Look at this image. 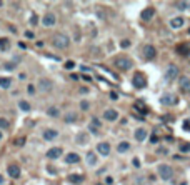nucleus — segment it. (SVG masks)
<instances>
[{
    "instance_id": "nucleus-1",
    "label": "nucleus",
    "mask_w": 190,
    "mask_h": 185,
    "mask_svg": "<svg viewBox=\"0 0 190 185\" xmlns=\"http://www.w3.org/2000/svg\"><path fill=\"white\" fill-rule=\"evenodd\" d=\"M68 43H70V38L63 34H57L54 38H52V45L57 47V48H67Z\"/></svg>"
},
{
    "instance_id": "nucleus-2",
    "label": "nucleus",
    "mask_w": 190,
    "mask_h": 185,
    "mask_svg": "<svg viewBox=\"0 0 190 185\" xmlns=\"http://www.w3.org/2000/svg\"><path fill=\"white\" fill-rule=\"evenodd\" d=\"M158 175H160L162 180H170L173 177V168L170 167V165H165V164L158 165Z\"/></svg>"
},
{
    "instance_id": "nucleus-3",
    "label": "nucleus",
    "mask_w": 190,
    "mask_h": 185,
    "mask_svg": "<svg viewBox=\"0 0 190 185\" xmlns=\"http://www.w3.org/2000/svg\"><path fill=\"white\" fill-rule=\"evenodd\" d=\"M177 75H178V67H177V65H173V63H172V65H169L167 70H165V80H167V82H172Z\"/></svg>"
},
{
    "instance_id": "nucleus-4",
    "label": "nucleus",
    "mask_w": 190,
    "mask_h": 185,
    "mask_svg": "<svg viewBox=\"0 0 190 185\" xmlns=\"http://www.w3.org/2000/svg\"><path fill=\"white\" fill-rule=\"evenodd\" d=\"M132 84H134V87H137V88H144L145 85H147V79H145L144 73H135Z\"/></svg>"
},
{
    "instance_id": "nucleus-5",
    "label": "nucleus",
    "mask_w": 190,
    "mask_h": 185,
    "mask_svg": "<svg viewBox=\"0 0 190 185\" xmlns=\"http://www.w3.org/2000/svg\"><path fill=\"white\" fill-rule=\"evenodd\" d=\"M115 67L120 68V70H130L132 62H130V59H123V57H120V59L115 60Z\"/></svg>"
},
{
    "instance_id": "nucleus-6",
    "label": "nucleus",
    "mask_w": 190,
    "mask_h": 185,
    "mask_svg": "<svg viewBox=\"0 0 190 185\" xmlns=\"http://www.w3.org/2000/svg\"><path fill=\"white\" fill-rule=\"evenodd\" d=\"M160 102L164 105H175L178 102V98H177V95H173V93H165V95H162Z\"/></svg>"
},
{
    "instance_id": "nucleus-7",
    "label": "nucleus",
    "mask_w": 190,
    "mask_h": 185,
    "mask_svg": "<svg viewBox=\"0 0 190 185\" xmlns=\"http://www.w3.org/2000/svg\"><path fill=\"white\" fill-rule=\"evenodd\" d=\"M155 55H157V50H155V47L153 45H145L144 47V57L147 60H153L155 59Z\"/></svg>"
},
{
    "instance_id": "nucleus-8",
    "label": "nucleus",
    "mask_w": 190,
    "mask_h": 185,
    "mask_svg": "<svg viewBox=\"0 0 190 185\" xmlns=\"http://www.w3.org/2000/svg\"><path fill=\"white\" fill-rule=\"evenodd\" d=\"M97 152H98V155H103V157H107L110 153V145L107 142H100L97 145Z\"/></svg>"
},
{
    "instance_id": "nucleus-9",
    "label": "nucleus",
    "mask_w": 190,
    "mask_h": 185,
    "mask_svg": "<svg viewBox=\"0 0 190 185\" xmlns=\"http://www.w3.org/2000/svg\"><path fill=\"white\" fill-rule=\"evenodd\" d=\"M178 85H180V88L183 90V92H190V79L189 77H180L178 79Z\"/></svg>"
},
{
    "instance_id": "nucleus-10",
    "label": "nucleus",
    "mask_w": 190,
    "mask_h": 185,
    "mask_svg": "<svg viewBox=\"0 0 190 185\" xmlns=\"http://www.w3.org/2000/svg\"><path fill=\"white\" fill-rule=\"evenodd\" d=\"M153 15H155V10H153L152 7H147V9H144V10H142V13H140L142 20H152Z\"/></svg>"
},
{
    "instance_id": "nucleus-11",
    "label": "nucleus",
    "mask_w": 190,
    "mask_h": 185,
    "mask_svg": "<svg viewBox=\"0 0 190 185\" xmlns=\"http://www.w3.org/2000/svg\"><path fill=\"white\" fill-rule=\"evenodd\" d=\"M103 118H105V120H110V122H114V120H117V118H118V112H117V110H114V109H109V110H105Z\"/></svg>"
},
{
    "instance_id": "nucleus-12",
    "label": "nucleus",
    "mask_w": 190,
    "mask_h": 185,
    "mask_svg": "<svg viewBox=\"0 0 190 185\" xmlns=\"http://www.w3.org/2000/svg\"><path fill=\"white\" fill-rule=\"evenodd\" d=\"M42 23H43L45 27H52V25L55 23V15H54V13H50V12L45 13V17L42 18Z\"/></svg>"
},
{
    "instance_id": "nucleus-13",
    "label": "nucleus",
    "mask_w": 190,
    "mask_h": 185,
    "mask_svg": "<svg viewBox=\"0 0 190 185\" xmlns=\"http://www.w3.org/2000/svg\"><path fill=\"white\" fill-rule=\"evenodd\" d=\"M38 88L43 90V92H48V90L52 88V82L50 80H47V79H40L38 80Z\"/></svg>"
},
{
    "instance_id": "nucleus-14",
    "label": "nucleus",
    "mask_w": 190,
    "mask_h": 185,
    "mask_svg": "<svg viewBox=\"0 0 190 185\" xmlns=\"http://www.w3.org/2000/svg\"><path fill=\"white\" fill-rule=\"evenodd\" d=\"M60 155H62V148L60 147H54L47 152V157H48V159H59Z\"/></svg>"
},
{
    "instance_id": "nucleus-15",
    "label": "nucleus",
    "mask_w": 190,
    "mask_h": 185,
    "mask_svg": "<svg viewBox=\"0 0 190 185\" xmlns=\"http://www.w3.org/2000/svg\"><path fill=\"white\" fill-rule=\"evenodd\" d=\"M100 127H102L100 120H98V118H92V122H90V125H89L90 132H92V134H98V128H100Z\"/></svg>"
},
{
    "instance_id": "nucleus-16",
    "label": "nucleus",
    "mask_w": 190,
    "mask_h": 185,
    "mask_svg": "<svg viewBox=\"0 0 190 185\" xmlns=\"http://www.w3.org/2000/svg\"><path fill=\"white\" fill-rule=\"evenodd\" d=\"M134 137H135V140H139V142H144V140L147 139V130H145V128H137Z\"/></svg>"
},
{
    "instance_id": "nucleus-17",
    "label": "nucleus",
    "mask_w": 190,
    "mask_h": 185,
    "mask_svg": "<svg viewBox=\"0 0 190 185\" xmlns=\"http://www.w3.org/2000/svg\"><path fill=\"white\" fill-rule=\"evenodd\" d=\"M183 22L185 20L182 17H175L170 20V27H172V29H180V27H183Z\"/></svg>"
},
{
    "instance_id": "nucleus-18",
    "label": "nucleus",
    "mask_w": 190,
    "mask_h": 185,
    "mask_svg": "<svg viewBox=\"0 0 190 185\" xmlns=\"http://www.w3.org/2000/svg\"><path fill=\"white\" fill-rule=\"evenodd\" d=\"M68 182L70 184H82L84 182V175H78V173H72V175H68Z\"/></svg>"
},
{
    "instance_id": "nucleus-19",
    "label": "nucleus",
    "mask_w": 190,
    "mask_h": 185,
    "mask_svg": "<svg viewBox=\"0 0 190 185\" xmlns=\"http://www.w3.org/2000/svg\"><path fill=\"white\" fill-rule=\"evenodd\" d=\"M9 175L12 177V178H18V177H20V168H18L17 165H10L9 167Z\"/></svg>"
},
{
    "instance_id": "nucleus-20",
    "label": "nucleus",
    "mask_w": 190,
    "mask_h": 185,
    "mask_svg": "<svg viewBox=\"0 0 190 185\" xmlns=\"http://www.w3.org/2000/svg\"><path fill=\"white\" fill-rule=\"evenodd\" d=\"M65 162H67V164H77V162H80V157L77 155V153H73V152H70V153L65 157Z\"/></svg>"
},
{
    "instance_id": "nucleus-21",
    "label": "nucleus",
    "mask_w": 190,
    "mask_h": 185,
    "mask_svg": "<svg viewBox=\"0 0 190 185\" xmlns=\"http://www.w3.org/2000/svg\"><path fill=\"white\" fill-rule=\"evenodd\" d=\"M57 135H59V132H57V130H52V128H48V130L43 132V139H45V140H54Z\"/></svg>"
},
{
    "instance_id": "nucleus-22",
    "label": "nucleus",
    "mask_w": 190,
    "mask_h": 185,
    "mask_svg": "<svg viewBox=\"0 0 190 185\" xmlns=\"http://www.w3.org/2000/svg\"><path fill=\"white\" fill-rule=\"evenodd\" d=\"M177 54H180V55H183V57H187V55L190 54V47L185 45V43H183V45H178V47H177Z\"/></svg>"
},
{
    "instance_id": "nucleus-23",
    "label": "nucleus",
    "mask_w": 190,
    "mask_h": 185,
    "mask_svg": "<svg viewBox=\"0 0 190 185\" xmlns=\"http://www.w3.org/2000/svg\"><path fill=\"white\" fill-rule=\"evenodd\" d=\"M87 164H89V165H95V164H97V155H95L93 152H89V153H87Z\"/></svg>"
},
{
    "instance_id": "nucleus-24",
    "label": "nucleus",
    "mask_w": 190,
    "mask_h": 185,
    "mask_svg": "<svg viewBox=\"0 0 190 185\" xmlns=\"http://www.w3.org/2000/svg\"><path fill=\"white\" fill-rule=\"evenodd\" d=\"M10 48V42H9V38H0V50L5 52V50H9Z\"/></svg>"
},
{
    "instance_id": "nucleus-25",
    "label": "nucleus",
    "mask_w": 190,
    "mask_h": 185,
    "mask_svg": "<svg viewBox=\"0 0 190 185\" xmlns=\"http://www.w3.org/2000/svg\"><path fill=\"white\" fill-rule=\"evenodd\" d=\"M12 85V80L7 79V77H0V87L2 88H9Z\"/></svg>"
},
{
    "instance_id": "nucleus-26",
    "label": "nucleus",
    "mask_w": 190,
    "mask_h": 185,
    "mask_svg": "<svg viewBox=\"0 0 190 185\" xmlns=\"http://www.w3.org/2000/svg\"><path fill=\"white\" fill-rule=\"evenodd\" d=\"M128 148H130V143L128 142H120L118 143V147H117V150L120 152V153H123V152H127Z\"/></svg>"
},
{
    "instance_id": "nucleus-27",
    "label": "nucleus",
    "mask_w": 190,
    "mask_h": 185,
    "mask_svg": "<svg viewBox=\"0 0 190 185\" xmlns=\"http://www.w3.org/2000/svg\"><path fill=\"white\" fill-rule=\"evenodd\" d=\"M77 142L82 143V145H84V143H87V142H89V135H85V134H78V135H77Z\"/></svg>"
},
{
    "instance_id": "nucleus-28",
    "label": "nucleus",
    "mask_w": 190,
    "mask_h": 185,
    "mask_svg": "<svg viewBox=\"0 0 190 185\" xmlns=\"http://www.w3.org/2000/svg\"><path fill=\"white\" fill-rule=\"evenodd\" d=\"M175 7H177L178 10H187L190 7V4H189V2H177V4H175Z\"/></svg>"
},
{
    "instance_id": "nucleus-29",
    "label": "nucleus",
    "mask_w": 190,
    "mask_h": 185,
    "mask_svg": "<svg viewBox=\"0 0 190 185\" xmlns=\"http://www.w3.org/2000/svg\"><path fill=\"white\" fill-rule=\"evenodd\" d=\"M47 114L50 115V117H59V109L57 107H50V109L47 110Z\"/></svg>"
},
{
    "instance_id": "nucleus-30",
    "label": "nucleus",
    "mask_w": 190,
    "mask_h": 185,
    "mask_svg": "<svg viewBox=\"0 0 190 185\" xmlns=\"http://www.w3.org/2000/svg\"><path fill=\"white\" fill-rule=\"evenodd\" d=\"M18 107H20L22 110H25V112H29V110H30V105L27 104L25 100H23V102H20V104H18Z\"/></svg>"
},
{
    "instance_id": "nucleus-31",
    "label": "nucleus",
    "mask_w": 190,
    "mask_h": 185,
    "mask_svg": "<svg viewBox=\"0 0 190 185\" xmlns=\"http://www.w3.org/2000/svg\"><path fill=\"white\" fill-rule=\"evenodd\" d=\"M77 120V115L75 114H68L67 117H65V122H75Z\"/></svg>"
},
{
    "instance_id": "nucleus-32",
    "label": "nucleus",
    "mask_w": 190,
    "mask_h": 185,
    "mask_svg": "<svg viewBox=\"0 0 190 185\" xmlns=\"http://www.w3.org/2000/svg\"><path fill=\"white\" fill-rule=\"evenodd\" d=\"M0 128H9V120L0 118Z\"/></svg>"
},
{
    "instance_id": "nucleus-33",
    "label": "nucleus",
    "mask_w": 190,
    "mask_h": 185,
    "mask_svg": "<svg viewBox=\"0 0 190 185\" xmlns=\"http://www.w3.org/2000/svg\"><path fill=\"white\" fill-rule=\"evenodd\" d=\"M190 150V143H183L180 145V152H189Z\"/></svg>"
},
{
    "instance_id": "nucleus-34",
    "label": "nucleus",
    "mask_w": 190,
    "mask_h": 185,
    "mask_svg": "<svg viewBox=\"0 0 190 185\" xmlns=\"http://www.w3.org/2000/svg\"><path fill=\"white\" fill-rule=\"evenodd\" d=\"M38 18H37V15H32V17H30V23H32V25H37L38 23Z\"/></svg>"
},
{
    "instance_id": "nucleus-35",
    "label": "nucleus",
    "mask_w": 190,
    "mask_h": 185,
    "mask_svg": "<svg viewBox=\"0 0 190 185\" xmlns=\"http://www.w3.org/2000/svg\"><path fill=\"white\" fill-rule=\"evenodd\" d=\"M73 67H75V63H73L72 60H68V62L65 63V68H73Z\"/></svg>"
},
{
    "instance_id": "nucleus-36",
    "label": "nucleus",
    "mask_w": 190,
    "mask_h": 185,
    "mask_svg": "<svg viewBox=\"0 0 190 185\" xmlns=\"http://www.w3.org/2000/svg\"><path fill=\"white\" fill-rule=\"evenodd\" d=\"M120 45H122L123 48H125V47H128V45H130V40H122V42H120Z\"/></svg>"
},
{
    "instance_id": "nucleus-37",
    "label": "nucleus",
    "mask_w": 190,
    "mask_h": 185,
    "mask_svg": "<svg viewBox=\"0 0 190 185\" xmlns=\"http://www.w3.org/2000/svg\"><path fill=\"white\" fill-rule=\"evenodd\" d=\"M25 37H27V38H34V32L27 30V32H25Z\"/></svg>"
},
{
    "instance_id": "nucleus-38",
    "label": "nucleus",
    "mask_w": 190,
    "mask_h": 185,
    "mask_svg": "<svg viewBox=\"0 0 190 185\" xmlns=\"http://www.w3.org/2000/svg\"><path fill=\"white\" fill-rule=\"evenodd\" d=\"M80 107H82V110H87V109H89V104H87V102H82Z\"/></svg>"
},
{
    "instance_id": "nucleus-39",
    "label": "nucleus",
    "mask_w": 190,
    "mask_h": 185,
    "mask_svg": "<svg viewBox=\"0 0 190 185\" xmlns=\"http://www.w3.org/2000/svg\"><path fill=\"white\" fill-rule=\"evenodd\" d=\"M107 184H109V185H112V184H114V178H112V177H107Z\"/></svg>"
},
{
    "instance_id": "nucleus-40",
    "label": "nucleus",
    "mask_w": 190,
    "mask_h": 185,
    "mask_svg": "<svg viewBox=\"0 0 190 185\" xmlns=\"http://www.w3.org/2000/svg\"><path fill=\"white\" fill-rule=\"evenodd\" d=\"M35 92V87L34 85H29V93H34Z\"/></svg>"
},
{
    "instance_id": "nucleus-41",
    "label": "nucleus",
    "mask_w": 190,
    "mask_h": 185,
    "mask_svg": "<svg viewBox=\"0 0 190 185\" xmlns=\"http://www.w3.org/2000/svg\"><path fill=\"white\" fill-rule=\"evenodd\" d=\"M134 165H135V167H140V160L139 159H134Z\"/></svg>"
},
{
    "instance_id": "nucleus-42",
    "label": "nucleus",
    "mask_w": 190,
    "mask_h": 185,
    "mask_svg": "<svg viewBox=\"0 0 190 185\" xmlns=\"http://www.w3.org/2000/svg\"><path fill=\"white\" fill-rule=\"evenodd\" d=\"M158 152H160V153H165V155L169 153V150H167V148H160V150H158Z\"/></svg>"
},
{
    "instance_id": "nucleus-43",
    "label": "nucleus",
    "mask_w": 190,
    "mask_h": 185,
    "mask_svg": "<svg viewBox=\"0 0 190 185\" xmlns=\"http://www.w3.org/2000/svg\"><path fill=\"white\" fill-rule=\"evenodd\" d=\"M150 140H152V143H155L157 142V135H152V137H150Z\"/></svg>"
},
{
    "instance_id": "nucleus-44",
    "label": "nucleus",
    "mask_w": 190,
    "mask_h": 185,
    "mask_svg": "<svg viewBox=\"0 0 190 185\" xmlns=\"http://www.w3.org/2000/svg\"><path fill=\"white\" fill-rule=\"evenodd\" d=\"M15 143H17V145H22V143H23V139H18Z\"/></svg>"
},
{
    "instance_id": "nucleus-45",
    "label": "nucleus",
    "mask_w": 190,
    "mask_h": 185,
    "mask_svg": "<svg viewBox=\"0 0 190 185\" xmlns=\"http://www.w3.org/2000/svg\"><path fill=\"white\" fill-rule=\"evenodd\" d=\"M2 182H4V178H2V175H0V184H2Z\"/></svg>"
},
{
    "instance_id": "nucleus-46",
    "label": "nucleus",
    "mask_w": 190,
    "mask_h": 185,
    "mask_svg": "<svg viewBox=\"0 0 190 185\" xmlns=\"http://www.w3.org/2000/svg\"><path fill=\"white\" fill-rule=\"evenodd\" d=\"M0 7H2V0H0Z\"/></svg>"
},
{
    "instance_id": "nucleus-47",
    "label": "nucleus",
    "mask_w": 190,
    "mask_h": 185,
    "mask_svg": "<svg viewBox=\"0 0 190 185\" xmlns=\"http://www.w3.org/2000/svg\"><path fill=\"white\" fill-rule=\"evenodd\" d=\"M0 140H2V134H0Z\"/></svg>"
},
{
    "instance_id": "nucleus-48",
    "label": "nucleus",
    "mask_w": 190,
    "mask_h": 185,
    "mask_svg": "<svg viewBox=\"0 0 190 185\" xmlns=\"http://www.w3.org/2000/svg\"><path fill=\"white\" fill-rule=\"evenodd\" d=\"M97 185H103V184H97Z\"/></svg>"
}]
</instances>
